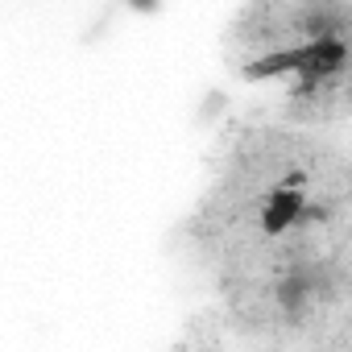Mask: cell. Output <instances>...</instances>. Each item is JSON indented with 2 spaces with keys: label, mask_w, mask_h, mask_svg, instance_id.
Here are the masks:
<instances>
[{
  "label": "cell",
  "mask_w": 352,
  "mask_h": 352,
  "mask_svg": "<svg viewBox=\"0 0 352 352\" xmlns=\"http://www.w3.org/2000/svg\"><path fill=\"white\" fill-rule=\"evenodd\" d=\"M129 9H137V13H153V9H157V0H129Z\"/></svg>",
  "instance_id": "277c9868"
},
{
  "label": "cell",
  "mask_w": 352,
  "mask_h": 352,
  "mask_svg": "<svg viewBox=\"0 0 352 352\" xmlns=\"http://www.w3.org/2000/svg\"><path fill=\"white\" fill-rule=\"evenodd\" d=\"M302 183H307L302 174H290V179H282L265 195V204H261V232L265 236H282L290 224H298L307 216V187Z\"/></svg>",
  "instance_id": "6da1fadb"
},
{
  "label": "cell",
  "mask_w": 352,
  "mask_h": 352,
  "mask_svg": "<svg viewBox=\"0 0 352 352\" xmlns=\"http://www.w3.org/2000/svg\"><path fill=\"white\" fill-rule=\"evenodd\" d=\"M282 75H307V42L302 46H290V50H274V54H261L245 67V79L257 83V79H282Z\"/></svg>",
  "instance_id": "7a4b0ae2"
},
{
  "label": "cell",
  "mask_w": 352,
  "mask_h": 352,
  "mask_svg": "<svg viewBox=\"0 0 352 352\" xmlns=\"http://www.w3.org/2000/svg\"><path fill=\"white\" fill-rule=\"evenodd\" d=\"M278 302H282L286 315L307 311V302H311V278H307V274H290V278H282V282H278Z\"/></svg>",
  "instance_id": "3957f363"
}]
</instances>
